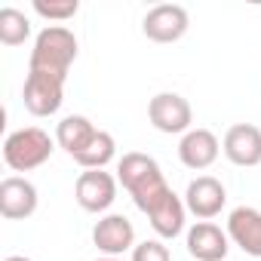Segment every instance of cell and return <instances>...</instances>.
Wrapping results in <instances>:
<instances>
[{
    "mask_svg": "<svg viewBox=\"0 0 261 261\" xmlns=\"http://www.w3.org/2000/svg\"><path fill=\"white\" fill-rule=\"evenodd\" d=\"M77 10H80L77 0H59V4L34 0V13H37V16H43V19H49V22H68V19H74V16H77Z\"/></svg>",
    "mask_w": 261,
    "mask_h": 261,
    "instance_id": "cell-18",
    "label": "cell"
},
{
    "mask_svg": "<svg viewBox=\"0 0 261 261\" xmlns=\"http://www.w3.org/2000/svg\"><path fill=\"white\" fill-rule=\"evenodd\" d=\"M148 117L154 123V129L166 136H178V133H191V120H194V111L188 105L185 95L178 92H157L148 105Z\"/></svg>",
    "mask_w": 261,
    "mask_h": 261,
    "instance_id": "cell-5",
    "label": "cell"
},
{
    "mask_svg": "<svg viewBox=\"0 0 261 261\" xmlns=\"http://www.w3.org/2000/svg\"><path fill=\"white\" fill-rule=\"evenodd\" d=\"M221 151L233 166H258L261 163V129L252 123L230 126L224 133Z\"/></svg>",
    "mask_w": 261,
    "mask_h": 261,
    "instance_id": "cell-11",
    "label": "cell"
},
{
    "mask_svg": "<svg viewBox=\"0 0 261 261\" xmlns=\"http://www.w3.org/2000/svg\"><path fill=\"white\" fill-rule=\"evenodd\" d=\"M74 197H77L80 209L105 212L117 200V178L105 169H86V172H80V178L74 185Z\"/></svg>",
    "mask_w": 261,
    "mask_h": 261,
    "instance_id": "cell-7",
    "label": "cell"
},
{
    "mask_svg": "<svg viewBox=\"0 0 261 261\" xmlns=\"http://www.w3.org/2000/svg\"><path fill=\"white\" fill-rule=\"evenodd\" d=\"M224 203H227V191H224V185H221L218 178H212V175L194 178V181L188 185V191H185V209L194 212V215L203 218V221L215 218V215L224 209Z\"/></svg>",
    "mask_w": 261,
    "mask_h": 261,
    "instance_id": "cell-9",
    "label": "cell"
},
{
    "mask_svg": "<svg viewBox=\"0 0 261 261\" xmlns=\"http://www.w3.org/2000/svg\"><path fill=\"white\" fill-rule=\"evenodd\" d=\"M218 151H221V145H218L215 133H209V129H191L178 142V160L194 172L209 169L218 160Z\"/></svg>",
    "mask_w": 261,
    "mask_h": 261,
    "instance_id": "cell-13",
    "label": "cell"
},
{
    "mask_svg": "<svg viewBox=\"0 0 261 261\" xmlns=\"http://www.w3.org/2000/svg\"><path fill=\"white\" fill-rule=\"evenodd\" d=\"M4 261H31V258H25V255H10V258H4Z\"/></svg>",
    "mask_w": 261,
    "mask_h": 261,
    "instance_id": "cell-20",
    "label": "cell"
},
{
    "mask_svg": "<svg viewBox=\"0 0 261 261\" xmlns=\"http://www.w3.org/2000/svg\"><path fill=\"white\" fill-rule=\"evenodd\" d=\"M74 59H77V37H74V31L65 28V25H46L34 37L28 71H40V74H53V77L68 80V71H71Z\"/></svg>",
    "mask_w": 261,
    "mask_h": 261,
    "instance_id": "cell-2",
    "label": "cell"
},
{
    "mask_svg": "<svg viewBox=\"0 0 261 261\" xmlns=\"http://www.w3.org/2000/svg\"><path fill=\"white\" fill-rule=\"evenodd\" d=\"M133 261H172V255L163 240H145L133 249Z\"/></svg>",
    "mask_w": 261,
    "mask_h": 261,
    "instance_id": "cell-19",
    "label": "cell"
},
{
    "mask_svg": "<svg viewBox=\"0 0 261 261\" xmlns=\"http://www.w3.org/2000/svg\"><path fill=\"white\" fill-rule=\"evenodd\" d=\"M56 151V139L40 126H25L7 136L4 142V163L13 172H31L43 166Z\"/></svg>",
    "mask_w": 261,
    "mask_h": 261,
    "instance_id": "cell-3",
    "label": "cell"
},
{
    "mask_svg": "<svg viewBox=\"0 0 261 261\" xmlns=\"http://www.w3.org/2000/svg\"><path fill=\"white\" fill-rule=\"evenodd\" d=\"M95 133H98V129L92 126L89 117L71 114V117H65V120L56 126V142H59V148H65L71 157H77V154L95 139Z\"/></svg>",
    "mask_w": 261,
    "mask_h": 261,
    "instance_id": "cell-15",
    "label": "cell"
},
{
    "mask_svg": "<svg viewBox=\"0 0 261 261\" xmlns=\"http://www.w3.org/2000/svg\"><path fill=\"white\" fill-rule=\"evenodd\" d=\"M227 233L218 227V224H212V221H197V224H191L188 227V237H185V243H188V252H191V258H197V261H224L227 258Z\"/></svg>",
    "mask_w": 261,
    "mask_h": 261,
    "instance_id": "cell-12",
    "label": "cell"
},
{
    "mask_svg": "<svg viewBox=\"0 0 261 261\" xmlns=\"http://www.w3.org/2000/svg\"><path fill=\"white\" fill-rule=\"evenodd\" d=\"M98 261H120V258H98Z\"/></svg>",
    "mask_w": 261,
    "mask_h": 261,
    "instance_id": "cell-21",
    "label": "cell"
},
{
    "mask_svg": "<svg viewBox=\"0 0 261 261\" xmlns=\"http://www.w3.org/2000/svg\"><path fill=\"white\" fill-rule=\"evenodd\" d=\"M227 237L252 258L261 261V212L252 206H237L227 215Z\"/></svg>",
    "mask_w": 261,
    "mask_h": 261,
    "instance_id": "cell-14",
    "label": "cell"
},
{
    "mask_svg": "<svg viewBox=\"0 0 261 261\" xmlns=\"http://www.w3.org/2000/svg\"><path fill=\"white\" fill-rule=\"evenodd\" d=\"M117 181L126 188L133 203L151 218V227L160 240H172L185 230V200L166 185L160 163L148 154L129 151L117 163Z\"/></svg>",
    "mask_w": 261,
    "mask_h": 261,
    "instance_id": "cell-1",
    "label": "cell"
},
{
    "mask_svg": "<svg viewBox=\"0 0 261 261\" xmlns=\"http://www.w3.org/2000/svg\"><path fill=\"white\" fill-rule=\"evenodd\" d=\"M188 25H191V16H188L185 7L160 4V7L148 10V16L142 22V31L154 43H175V40H181L188 34Z\"/></svg>",
    "mask_w": 261,
    "mask_h": 261,
    "instance_id": "cell-6",
    "label": "cell"
},
{
    "mask_svg": "<svg viewBox=\"0 0 261 261\" xmlns=\"http://www.w3.org/2000/svg\"><path fill=\"white\" fill-rule=\"evenodd\" d=\"M37 212V188L22 178V175H10L0 181V215L10 221H22L31 218Z\"/></svg>",
    "mask_w": 261,
    "mask_h": 261,
    "instance_id": "cell-10",
    "label": "cell"
},
{
    "mask_svg": "<svg viewBox=\"0 0 261 261\" xmlns=\"http://www.w3.org/2000/svg\"><path fill=\"white\" fill-rule=\"evenodd\" d=\"M22 98H25V108L34 117H53L62 108V101H65V80L62 77H53V74L28 71Z\"/></svg>",
    "mask_w": 261,
    "mask_h": 261,
    "instance_id": "cell-4",
    "label": "cell"
},
{
    "mask_svg": "<svg viewBox=\"0 0 261 261\" xmlns=\"http://www.w3.org/2000/svg\"><path fill=\"white\" fill-rule=\"evenodd\" d=\"M92 243H95L108 258H117V255H123V252H129V249H136V227H133V221H129L126 215L111 212V215H105V218L95 221V227H92Z\"/></svg>",
    "mask_w": 261,
    "mask_h": 261,
    "instance_id": "cell-8",
    "label": "cell"
},
{
    "mask_svg": "<svg viewBox=\"0 0 261 261\" xmlns=\"http://www.w3.org/2000/svg\"><path fill=\"white\" fill-rule=\"evenodd\" d=\"M114 154H117V142H114V136L111 133H105V129H98L95 133V139L74 157L83 169H105L111 160H114Z\"/></svg>",
    "mask_w": 261,
    "mask_h": 261,
    "instance_id": "cell-16",
    "label": "cell"
},
{
    "mask_svg": "<svg viewBox=\"0 0 261 261\" xmlns=\"http://www.w3.org/2000/svg\"><path fill=\"white\" fill-rule=\"evenodd\" d=\"M31 37V22L22 10L4 7L0 10V43L4 46H22Z\"/></svg>",
    "mask_w": 261,
    "mask_h": 261,
    "instance_id": "cell-17",
    "label": "cell"
}]
</instances>
